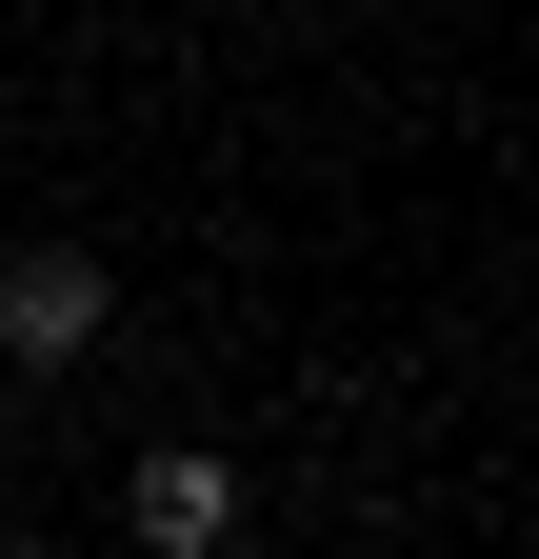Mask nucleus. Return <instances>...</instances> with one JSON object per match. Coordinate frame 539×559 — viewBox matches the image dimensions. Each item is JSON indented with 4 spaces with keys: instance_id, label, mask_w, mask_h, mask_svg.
Masks as SVG:
<instances>
[{
    "instance_id": "obj_1",
    "label": "nucleus",
    "mask_w": 539,
    "mask_h": 559,
    "mask_svg": "<svg viewBox=\"0 0 539 559\" xmlns=\"http://www.w3.org/2000/svg\"><path fill=\"white\" fill-rule=\"evenodd\" d=\"M100 300H120V280H100L81 240H40L21 280H0V340H21V360H81V340H100Z\"/></svg>"
},
{
    "instance_id": "obj_2",
    "label": "nucleus",
    "mask_w": 539,
    "mask_h": 559,
    "mask_svg": "<svg viewBox=\"0 0 539 559\" xmlns=\"http://www.w3.org/2000/svg\"><path fill=\"white\" fill-rule=\"evenodd\" d=\"M120 520H141L160 559H220V539H240V479L200 460V440H160V460H141V500H120Z\"/></svg>"
},
{
    "instance_id": "obj_3",
    "label": "nucleus",
    "mask_w": 539,
    "mask_h": 559,
    "mask_svg": "<svg viewBox=\"0 0 539 559\" xmlns=\"http://www.w3.org/2000/svg\"><path fill=\"white\" fill-rule=\"evenodd\" d=\"M0 140H21V100H0Z\"/></svg>"
},
{
    "instance_id": "obj_4",
    "label": "nucleus",
    "mask_w": 539,
    "mask_h": 559,
    "mask_svg": "<svg viewBox=\"0 0 539 559\" xmlns=\"http://www.w3.org/2000/svg\"><path fill=\"white\" fill-rule=\"evenodd\" d=\"M0 559H21V539H0Z\"/></svg>"
}]
</instances>
